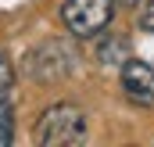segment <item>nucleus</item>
I'll list each match as a JSON object with an SVG mask.
<instances>
[{
	"instance_id": "f257e3e1",
	"label": "nucleus",
	"mask_w": 154,
	"mask_h": 147,
	"mask_svg": "<svg viewBox=\"0 0 154 147\" xmlns=\"http://www.w3.org/2000/svg\"><path fill=\"white\" fill-rule=\"evenodd\" d=\"M32 140L43 147H72L86 140V115L75 104H54L39 115Z\"/></svg>"
},
{
	"instance_id": "f03ea898",
	"label": "nucleus",
	"mask_w": 154,
	"mask_h": 147,
	"mask_svg": "<svg viewBox=\"0 0 154 147\" xmlns=\"http://www.w3.org/2000/svg\"><path fill=\"white\" fill-rule=\"evenodd\" d=\"M115 0H65L61 4V22L72 36H97L111 25Z\"/></svg>"
},
{
	"instance_id": "7ed1b4c3",
	"label": "nucleus",
	"mask_w": 154,
	"mask_h": 147,
	"mask_svg": "<svg viewBox=\"0 0 154 147\" xmlns=\"http://www.w3.org/2000/svg\"><path fill=\"white\" fill-rule=\"evenodd\" d=\"M75 68V54L65 47V43H57V39H50V43H43L36 47L29 58H25V75L29 79H61V75H68Z\"/></svg>"
},
{
	"instance_id": "20e7f679",
	"label": "nucleus",
	"mask_w": 154,
	"mask_h": 147,
	"mask_svg": "<svg viewBox=\"0 0 154 147\" xmlns=\"http://www.w3.org/2000/svg\"><path fill=\"white\" fill-rule=\"evenodd\" d=\"M122 90L133 104L140 108H151L154 104V68L147 61H136V58H125L122 61Z\"/></svg>"
},
{
	"instance_id": "39448f33",
	"label": "nucleus",
	"mask_w": 154,
	"mask_h": 147,
	"mask_svg": "<svg viewBox=\"0 0 154 147\" xmlns=\"http://www.w3.org/2000/svg\"><path fill=\"white\" fill-rule=\"evenodd\" d=\"M14 140V101H11V90L0 86V147H7Z\"/></svg>"
},
{
	"instance_id": "423d86ee",
	"label": "nucleus",
	"mask_w": 154,
	"mask_h": 147,
	"mask_svg": "<svg viewBox=\"0 0 154 147\" xmlns=\"http://www.w3.org/2000/svg\"><path fill=\"white\" fill-rule=\"evenodd\" d=\"M100 61H125V43L122 39H111L100 47Z\"/></svg>"
},
{
	"instance_id": "0eeeda50",
	"label": "nucleus",
	"mask_w": 154,
	"mask_h": 147,
	"mask_svg": "<svg viewBox=\"0 0 154 147\" xmlns=\"http://www.w3.org/2000/svg\"><path fill=\"white\" fill-rule=\"evenodd\" d=\"M140 25H143L147 33H154V0L143 4V11H140Z\"/></svg>"
},
{
	"instance_id": "6e6552de",
	"label": "nucleus",
	"mask_w": 154,
	"mask_h": 147,
	"mask_svg": "<svg viewBox=\"0 0 154 147\" xmlns=\"http://www.w3.org/2000/svg\"><path fill=\"white\" fill-rule=\"evenodd\" d=\"M0 86H11V61L4 50H0Z\"/></svg>"
},
{
	"instance_id": "1a4fd4ad",
	"label": "nucleus",
	"mask_w": 154,
	"mask_h": 147,
	"mask_svg": "<svg viewBox=\"0 0 154 147\" xmlns=\"http://www.w3.org/2000/svg\"><path fill=\"white\" fill-rule=\"evenodd\" d=\"M118 4H136V0H118Z\"/></svg>"
}]
</instances>
